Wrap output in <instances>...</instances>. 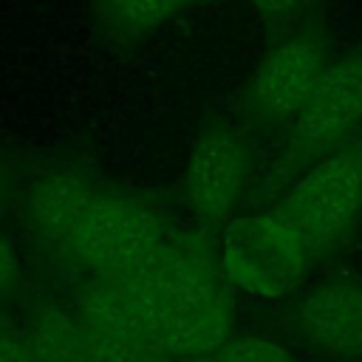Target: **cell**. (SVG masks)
<instances>
[{
  "label": "cell",
  "mask_w": 362,
  "mask_h": 362,
  "mask_svg": "<svg viewBox=\"0 0 362 362\" xmlns=\"http://www.w3.org/2000/svg\"><path fill=\"white\" fill-rule=\"evenodd\" d=\"M249 6H252V11L257 14V17H263V20H269V23H286V20H291L297 11H300V6H303V0H246Z\"/></svg>",
  "instance_id": "5bb4252c"
},
{
  "label": "cell",
  "mask_w": 362,
  "mask_h": 362,
  "mask_svg": "<svg viewBox=\"0 0 362 362\" xmlns=\"http://www.w3.org/2000/svg\"><path fill=\"white\" fill-rule=\"evenodd\" d=\"M362 209V133L320 156L277 201L283 215L305 240L314 260L331 252Z\"/></svg>",
  "instance_id": "6da1fadb"
},
{
  "label": "cell",
  "mask_w": 362,
  "mask_h": 362,
  "mask_svg": "<svg viewBox=\"0 0 362 362\" xmlns=\"http://www.w3.org/2000/svg\"><path fill=\"white\" fill-rule=\"evenodd\" d=\"M0 362H37L28 337L0 334Z\"/></svg>",
  "instance_id": "9a60e30c"
},
{
  "label": "cell",
  "mask_w": 362,
  "mask_h": 362,
  "mask_svg": "<svg viewBox=\"0 0 362 362\" xmlns=\"http://www.w3.org/2000/svg\"><path fill=\"white\" fill-rule=\"evenodd\" d=\"M311 249L274 209L226 221L221 232V274L255 297H286L308 274Z\"/></svg>",
  "instance_id": "277c9868"
},
{
  "label": "cell",
  "mask_w": 362,
  "mask_h": 362,
  "mask_svg": "<svg viewBox=\"0 0 362 362\" xmlns=\"http://www.w3.org/2000/svg\"><path fill=\"white\" fill-rule=\"evenodd\" d=\"M201 0H90L102 34L113 42H139Z\"/></svg>",
  "instance_id": "8fae6325"
},
{
  "label": "cell",
  "mask_w": 362,
  "mask_h": 362,
  "mask_svg": "<svg viewBox=\"0 0 362 362\" xmlns=\"http://www.w3.org/2000/svg\"><path fill=\"white\" fill-rule=\"evenodd\" d=\"M3 195H6V170L0 164V201H3Z\"/></svg>",
  "instance_id": "e0dca14e"
},
{
  "label": "cell",
  "mask_w": 362,
  "mask_h": 362,
  "mask_svg": "<svg viewBox=\"0 0 362 362\" xmlns=\"http://www.w3.org/2000/svg\"><path fill=\"white\" fill-rule=\"evenodd\" d=\"M23 283V263L11 238L0 229V303L8 300Z\"/></svg>",
  "instance_id": "4fadbf2b"
},
{
  "label": "cell",
  "mask_w": 362,
  "mask_h": 362,
  "mask_svg": "<svg viewBox=\"0 0 362 362\" xmlns=\"http://www.w3.org/2000/svg\"><path fill=\"white\" fill-rule=\"evenodd\" d=\"M249 175V147L243 136L229 124L206 127L184 170L187 204L201 223H226L240 201Z\"/></svg>",
  "instance_id": "8992f818"
},
{
  "label": "cell",
  "mask_w": 362,
  "mask_h": 362,
  "mask_svg": "<svg viewBox=\"0 0 362 362\" xmlns=\"http://www.w3.org/2000/svg\"><path fill=\"white\" fill-rule=\"evenodd\" d=\"M90 362H116V359H113V356L99 345V339H96V351H93V359H90Z\"/></svg>",
  "instance_id": "2e32d148"
},
{
  "label": "cell",
  "mask_w": 362,
  "mask_h": 362,
  "mask_svg": "<svg viewBox=\"0 0 362 362\" xmlns=\"http://www.w3.org/2000/svg\"><path fill=\"white\" fill-rule=\"evenodd\" d=\"M195 362H294V356L266 337H238Z\"/></svg>",
  "instance_id": "7c38bea8"
},
{
  "label": "cell",
  "mask_w": 362,
  "mask_h": 362,
  "mask_svg": "<svg viewBox=\"0 0 362 362\" xmlns=\"http://www.w3.org/2000/svg\"><path fill=\"white\" fill-rule=\"evenodd\" d=\"M170 238L164 218L144 198L99 189L62 255L93 277L119 280L144 266Z\"/></svg>",
  "instance_id": "7a4b0ae2"
},
{
  "label": "cell",
  "mask_w": 362,
  "mask_h": 362,
  "mask_svg": "<svg viewBox=\"0 0 362 362\" xmlns=\"http://www.w3.org/2000/svg\"><path fill=\"white\" fill-rule=\"evenodd\" d=\"M96 195L99 187L85 173L74 167H54L42 173L25 192V226L42 246L65 252Z\"/></svg>",
  "instance_id": "52a82bcc"
},
{
  "label": "cell",
  "mask_w": 362,
  "mask_h": 362,
  "mask_svg": "<svg viewBox=\"0 0 362 362\" xmlns=\"http://www.w3.org/2000/svg\"><path fill=\"white\" fill-rule=\"evenodd\" d=\"M300 334L339 356H362V283L331 280L308 291L294 311Z\"/></svg>",
  "instance_id": "ba28073f"
},
{
  "label": "cell",
  "mask_w": 362,
  "mask_h": 362,
  "mask_svg": "<svg viewBox=\"0 0 362 362\" xmlns=\"http://www.w3.org/2000/svg\"><path fill=\"white\" fill-rule=\"evenodd\" d=\"M362 127V45L337 57L305 110L288 127L283 167L303 170Z\"/></svg>",
  "instance_id": "5b68a950"
},
{
  "label": "cell",
  "mask_w": 362,
  "mask_h": 362,
  "mask_svg": "<svg viewBox=\"0 0 362 362\" xmlns=\"http://www.w3.org/2000/svg\"><path fill=\"white\" fill-rule=\"evenodd\" d=\"M25 337L37 362H90L96 351V334L85 320L59 305H42Z\"/></svg>",
  "instance_id": "30bf717a"
},
{
  "label": "cell",
  "mask_w": 362,
  "mask_h": 362,
  "mask_svg": "<svg viewBox=\"0 0 362 362\" xmlns=\"http://www.w3.org/2000/svg\"><path fill=\"white\" fill-rule=\"evenodd\" d=\"M328 45V34L320 23H303L280 37L260 57L240 90L246 119L257 127L288 130L334 62Z\"/></svg>",
  "instance_id": "3957f363"
},
{
  "label": "cell",
  "mask_w": 362,
  "mask_h": 362,
  "mask_svg": "<svg viewBox=\"0 0 362 362\" xmlns=\"http://www.w3.org/2000/svg\"><path fill=\"white\" fill-rule=\"evenodd\" d=\"M76 314L102 339L153 345V311L144 303V297L124 280L93 277L82 288Z\"/></svg>",
  "instance_id": "9c48e42d"
}]
</instances>
